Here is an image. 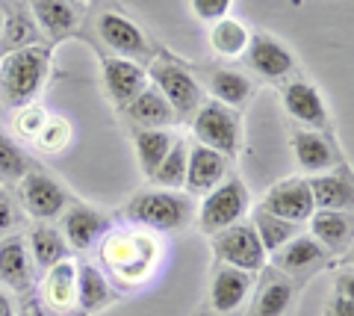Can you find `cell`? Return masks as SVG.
Masks as SVG:
<instances>
[{
  "instance_id": "6da1fadb",
  "label": "cell",
  "mask_w": 354,
  "mask_h": 316,
  "mask_svg": "<svg viewBox=\"0 0 354 316\" xmlns=\"http://www.w3.org/2000/svg\"><path fill=\"white\" fill-rule=\"evenodd\" d=\"M50 71V48L30 45L6 53L0 62V101L12 110L30 106L36 95L44 89Z\"/></svg>"
},
{
  "instance_id": "7a4b0ae2",
  "label": "cell",
  "mask_w": 354,
  "mask_h": 316,
  "mask_svg": "<svg viewBox=\"0 0 354 316\" xmlns=\"http://www.w3.org/2000/svg\"><path fill=\"white\" fill-rule=\"evenodd\" d=\"M189 198L171 189H145L127 204L124 216L130 222L142 227H153V231H174L189 222Z\"/></svg>"
},
{
  "instance_id": "3957f363",
  "label": "cell",
  "mask_w": 354,
  "mask_h": 316,
  "mask_svg": "<svg viewBox=\"0 0 354 316\" xmlns=\"http://www.w3.org/2000/svg\"><path fill=\"white\" fill-rule=\"evenodd\" d=\"M104 248L101 257L104 263L124 281H139L145 278L151 266H153V254H157V243L151 236L142 234H127V231H115V234H104Z\"/></svg>"
},
{
  "instance_id": "277c9868",
  "label": "cell",
  "mask_w": 354,
  "mask_h": 316,
  "mask_svg": "<svg viewBox=\"0 0 354 316\" xmlns=\"http://www.w3.org/2000/svg\"><path fill=\"white\" fill-rule=\"evenodd\" d=\"M192 133L198 139V145L216 151V154H221V157H236L239 154V136H242L239 115L230 110V106L218 104V101H209V104L198 106L195 122H192Z\"/></svg>"
},
{
  "instance_id": "5b68a950",
  "label": "cell",
  "mask_w": 354,
  "mask_h": 316,
  "mask_svg": "<svg viewBox=\"0 0 354 316\" xmlns=\"http://www.w3.org/2000/svg\"><path fill=\"white\" fill-rule=\"evenodd\" d=\"M248 210V189L242 187V180L225 178L216 189L207 192V198L198 213V225L204 234H218L225 227L236 225Z\"/></svg>"
},
{
  "instance_id": "8992f818",
  "label": "cell",
  "mask_w": 354,
  "mask_h": 316,
  "mask_svg": "<svg viewBox=\"0 0 354 316\" xmlns=\"http://www.w3.org/2000/svg\"><path fill=\"white\" fill-rule=\"evenodd\" d=\"M151 77H153V89L169 101L174 115H192V113H198V106L204 104V92H201V86H198V80L171 59L162 57L153 62Z\"/></svg>"
},
{
  "instance_id": "52a82bcc",
  "label": "cell",
  "mask_w": 354,
  "mask_h": 316,
  "mask_svg": "<svg viewBox=\"0 0 354 316\" xmlns=\"http://www.w3.org/2000/svg\"><path fill=\"white\" fill-rule=\"evenodd\" d=\"M213 252L225 266L239 269V272H260L266 266V252L260 245L254 227L245 222H236L225 227V231L213 234Z\"/></svg>"
},
{
  "instance_id": "ba28073f",
  "label": "cell",
  "mask_w": 354,
  "mask_h": 316,
  "mask_svg": "<svg viewBox=\"0 0 354 316\" xmlns=\"http://www.w3.org/2000/svg\"><path fill=\"white\" fill-rule=\"evenodd\" d=\"M242 59L251 65L254 74H260L266 80H286L295 74L292 50L274 36H266V32H251V41L242 53Z\"/></svg>"
},
{
  "instance_id": "9c48e42d",
  "label": "cell",
  "mask_w": 354,
  "mask_h": 316,
  "mask_svg": "<svg viewBox=\"0 0 354 316\" xmlns=\"http://www.w3.org/2000/svg\"><path fill=\"white\" fill-rule=\"evenodd\" d=\"M263 210H269L272 216H278L283 222H292V225H301L313 216V195H310V187L304 178H290V180H281L266 192L263 198Z\"/></svg>"
},
{
  "instance_id": "30bf717a",
  "label": "cell",
  "mask_w": 354,
  "mask_h": 316,
  "mask_svg": "<svg viewBox=\"0 0 354 316\" xmlns=\"http://www.w3.org/2000/svg\"><path fill=\"white\" fill-rule=\"evenodd\" d=\"M18 183H21V201H24L27 213L36 216V219H57L65 210V204H68V192L41 171H27Z\"/></svg>"
},
{
  "instance_id": "8fae6325",
  "label": "cell",
  "mask_w": 354,
  "mask_h": 316,
  "mask_svg": "<svg viewBox=\"0 0 354 316\" xmlns=\"http://www.w3.org/2000/svg\"><path fill=\"white\" fill-rule=\"evenodd\" d=\"M283 106L292 122L304 124L310 130H325L328 127V106L325 97L319 95L316 86L304 80H292L283 86Z\"/></svg>"
},
{
  "instance_id": "7c38bea8",
  "label": "cell",
  "mask_w": 354,
  "mask_h": 316,
  "mask_svg": "<svg viewBox=\"0 0 354 316\" xmlns=\"http://www.w3.org/2000/svg\"><path fill=\"white\" fill-rule=\"evenodd\" d=\"M225 174H227V157H221L204 145H195L189 148V157H186L183 189L189 195H207L225 180Z\"/></svg>"
},
{
  "instance_id": "4fadbf2b",
  "label": "cell",
  "mask_w": 354,
  "mask_h": 316,
  "mask_svg": "<svg viewBox=\"0 0 354 316\" xmlns=\"http://www.w3.org/2000/svg\"><path fill=\"white\" fill-rule=\"evenodd\" d=\"M97 32L109 48L121 57H148V39L136 21L124 18L121 12H104L97 18Z\"/></svg>"
},
{
  "instance_id": "5bb4252c",
  "label": "cell",
  "mask_w": 354,
  "mask_h": 316,
  "mask_svg": "<svg viewBox=\"0 0 354 316\" xmlns=\"http://www.w3.org/2000/svg\"><path fill=\"white\" fill-rule=\"evenodd\" d=\"M292 151L298 169L307 174H322L337 166V148L330 145V139L322 130H304L298 127L292 133Z\"/></svg>"
},
{
  "instance_id": "9a60e30c",
  "label": "cell",
  "mask_w": 354,
  "mask_h": 316,
  "mask_svg": "<svg viewBox=\"0 0 354 316\" xmlns=\"http://www.w3.org/2000/svg\"><path fill=\"white\" fill-rule=\"evenodd\" d=\"M101 71H104L106 95L113 97L115 106H127L133 97L148 86L145 68L136 65V62H130V59H104Z\"/></svg>"
},
{
  "instance_id": "2e32d148",
  "label": "cell",
  "mask_w": 354,
  "mask_h": 316,
  "mask_svg": "<svg viewBox=\"0 0 354 316\" xmlns=\"http://www.w3.org/2000/svg\"><path fill=\"white\" fill-rule=\"evenodd\" d=\"M30 15L36 21V27H41L50 39H68L80 24V15L71 0H30Z\"/></svg>"
},
{
  "instance_id": "e0dca14e",
  "label": "cell",
  "mask_w": 354,
  "mask_h": 316,
  "mask_svg": "<svg viewBox=\"0 0 354 316\" xmlns=\"http://www.w3.org/2000/svg\"><path fill=\"white\" fill-rule=\"evenodd\" d=\"M251 292V275L230 266H221L213 278V287H209V301H213V310L218 313H234L242 308V301L248 299Z\"/></svg>"
},
{
  "instance_id": "ac0fdd59",
  "label": "cell",
  "mask_w": 354,
  "mask_h": 316,
  "mask_svg": "<svg viewBox=\"0 0 354 316\" xmlns=\"http://www.w3.org/2000/svg\"><path fill=\"white\" fill-rule=\"evenodd\" d=\"M310 195H313L316 210H342L351 213V178L348 171H334V174H316L307 180Z\"/></svg>"
},
{
  "instance_id": "d6986e66",
  "label": "cell",
  "mask_w": 354,
  "mask_h": 316,
  "mask_svg": "<svg viewBox=\"0 0 354 316\" xmlns=\"http://www.w3.org/2000/svg\"><path fill=\"white\" fill-rule=\"evenodd\" d=\"M62 234H65V243L71 248H88L106 234V219L97 210H92V207L77 204L65 213Z\"/></svg>"
},
{
  "instance_id": "ffe728a7",
  "label": "cell",
  "mask_w": 354,
  "mask_h": 316,
  "mask_svg": "<svg viewBox=\"0 0 354 316\" xmlns=\"http://www.w3.org/2000/svg\"><path fill=\"white\" fill-rule=\"evenodd\" d=\"M307 222H310V231H313V239L325 252H342V248L351 245V213L313 210Z\"/></svg>"
},
{
  "instance_id": "44dd1931",
  "label": "cell",
  "mask_w": 354,
  "mask_h": 316,
  "mask_svg": "<svg viewBox=\"0 0 354 316\" xmlns=\"http://www.w3.org/2000/svg\"><path fill=\"white\" fill-rule=\"evenodd\" d=\"M0 281L12 290H27L32 281V263L30 248L21 236H3L0 239Z\"/></svg>"
},
{
  "instance_id": "7402d4cb",
  "label": "cell",
  "mask_w": 354,
  "mask_h": 316,
  "mask_svg": "<svg viewBox=\"0 0 354 316\" xmlns=\"http://www.w3.org/2000/svg\"><path fill=\"white\" fill-rule=\"evenodd\" d=\"M44 301L53 313H68L77 304V263L74 260H59L53 263L48 278H44Z\"/></svg>"
},
{
  "instance_id": "603a6c76",
  "label": "cell",
  "mask_w": 354,
  "mask_h": 316,
  "mask_svg": "<svg viewBox=\"0 0 354 316\" xmlns=\"http://www.w3.org/2000/svg\"><path fill=\"white\" fill-rule=\"evenodd\" d=\"M36 36H39V27L32 21L30 9L24 3H15V6H3V30H0V57L21 48H30L36 45Z\"/></svg>"
},
{
  "instance_id": "cb8c5ba5",
  "label": "cell",
  "mask_w": 354,
  "mask_h": 316,
  "mask_svg": "<svg viewBox=\"0 0 354 316\" xmlns=\"http://www.w3.org/2000/svg\"><path fill=\"white\" fill-rule=\"evenodd\" d=\"M325 260H328V252L313 236H292L290 243L281 248L278 266L283 272H290V275H304V272L319 269Z\"/></svg>"
},
{
  "instance_id": "d4e9b609",
  "label": "cell",
  "mask_w": 354,
  "mask_h": 316,
  "mask_svg": "<svg viewBox=\"0 0 354 316\" xmlns=\"http://www.w3.org/2000/svg\"><path fill=\"white\" fill-rule=\"evenodd\" d=\"M127 115H130V122H136L142 130L145 127H165V124H171L174 122V110L169 106V101L153 89V86H145L133 101L124 106Z\"/></svg>"
},
{
  "instance_id": "484cf974",
  "label": "cell",
  "mask_w": 354,
  "mask_h": 316,
  "mask_svg": "<svg viewBox=\"0 0 354 316\" xmlns=\"http://www.w3.org/2000/svg\"><path fill=\"white\" fill-rule=\"evenodd\" d=\"M133 142H136V157H139V166L145 171V178L151 180L157 166L165 160V154L171 151L174 145V133L162 127H145V130H136V136H133Z\"/></svg>"
},
{
  "instance_id": "4316f807",
  "label": "cell",
  "mask_w": 354,
  "mask_h": 316,
  "mask_svg": "<svg viewBox=\"0 0 354 316\" xmlns=\"http://www.w3.org/2000/svg\"><path fill=\"white\" fill-rule=\"evenodd\" d=\"M251 41V30L242 24L236 18H218L213 21V30H209V45L218 57H227V59H236L245 53Z\"/></svg>"
},
{
  "instance_id": "83f0119b",
  "label": "cell",
  "mask_w": 354,
  "mask_h": 316,
  "mask_svg": "<svg viewBox=\"0 0 354 316\" xmlns=\"http://www.w3.org/2000/svg\"><path fill=\"white\" fill-rule=\"evenodd\" d=\"M209 89H213L218 104L236 110V106L248 104V97L254 95V83L248 80V74L234 71V68H221V71H213V77H209Z\"/></svg>"
},
{
  "instance_id": "f1b7e54d",
  "label": "cell",
  "mask_w": 354,
  "mask_h": 316,
  "mask_svg": "<svg viewBox=\"0 0 354 316\" xmlns=\"http://www.w3.org/2000/svg\"><path fill=\"white\" fill-rule=\"evenodd\" d=\"M251 227H254V234H257V239H260V245H263L266 254L281 252V248L290 243L292 236H298V225L278 219V216H272L269 210H263V207H257V210H254Z\"/></svg>"
},
{
  "instance_id": "f546056e",
  "label": "cell",
  "mask_w": 354,
  "mask_h": 316,
  "mask_svg": "<svg viewBox=\"0 0 354 316\" xmlns=\"http://www.w3.org/2000/svg\"><path fill=\"white\" fill-rule=\"evenodd\" d=\"M109 301V284L101 275V269L92 263L77 266V304L83 310H97Z\"/></svg>"
},
{
  "instance_id": "4dcf8cb0",
  "label": "cell",
  "mask_w": 354,
  "mask_h": 316,
  "mask_svg": "<svg viewBox=\"0 0 354 316\" xmlns=\"http://www.w3.org/2000/svg\"><path fill=\"white\" fill-rule=\"evenodd\" d=\"M186 157H189V148H186V142H180V139H174L171 151L165 154V160L157 166V171H153V183H157L160 189H183V178H186Z\"/></svg>"
},
{
  "instance_id": "1f68e13d",
  "label": "cell",
  "mask_w": 354,
  "mask_h": 316,
  "mask_svg": "<svg viewBox=\"0 0 354 316\" xmlns=\"http://www.w3.org/2000/svg\"><path fill=\"white\" fill-rule=\"evenodd\" d=\"M30 252H32V260H36L39 266L50 269L53 263H59V260L68 257V245H65V239L59 236V231L41 225L30 236Z\"/></svg>"
},
{
  "instance_id": "d6a6232c",
  "label": "cell",
  "mask_w": 354,
  "mask_h": 316,
  "mask_svg": "<svg viewBox=\"0 0 354 316\" xmlns=\"http://www.w3.org/2000/svg\"><path fill=\"white\" fill-rule=\"evenodd\" d=\"M292 304V287L281 278L263 281L257 292V304H254V316H283Z\"/></svg>"
},
{
  "instance_id": "836d02e7",
  "label": "cell",
  "mask_w": 354,
  "mask_h": 316,
  "mask_svg": "<svg viewBox=\"0 0 354 316\" xmlns=\"http://www.w3.org/2000/svg\"><path fill=\"white\" fill-rule=\"evenodd\" d=\"M71 139H74V130H71L68 118L48 115V122H44V127L36 136V145L44 151V154H62V151L71 145Z\"/></svg>"
},
{
  "instance_id": "e575fe53",
  "label": "cell",
  "mask_w": 354,
  "mask_h": 316,
  "mask_svg": "<svg viewBox=\"0 0 354 316\" xmlns=\"http://www.w3.org/2000/svg\"><path fill=\"white\" fill-rule=\"evenodd\" d=\"M27 171H30V160L24 157V151H21L6 133H0V180L15 183V180L24 178Z\"/></svg>"
},
{
  "instance_id": "d590c367",
  "label": "cell",
  "mask_w": 354,
  "mask_h": 316,
  "mask_svg": "<svg viewBox=\"0 0 354 316\" xmlns=\"http://www.w3.org/2000/svg\"><path fill=\"white\" fill-rule=\"evenodd\" d=\"M44 122H48V113L41 110V106H21L18 115H15V130H18V136L21 139H32L36 142V136H39V130L44 127Z\"/></svg>"
},
{
  "instance_id": "8d00e7d4",
  "label": "cell",
  "mask_w": 354,
  "mask_h": 316,
  "mask_svg": "<svg viewBox=\"0 0 354 316\" xmlns=\"http://www.w3.org/2000/svg\"><path fill=\"white\" fill-rule=\"evenodd\" d=\"M189 3H192V12L201 21H218V18H227L234 0H189Z\"/></svg>"
},
{
  "instance_id": "74e56055",
  "label": "cell",
  "mask_w": 354,
  "mask_h": 316,
  "mask_svg": "<svg viewBox=\"0 0 354 316\" xmlns=\"http://www.w3.org/2000/svg\"><path fill=\"white\" fill-rule=\"evenodd\" d=\"M12 227H15V207L0 192V234H9Z\"/></svg>"
},
{
  "instance_id": "f35d334b",
  "label": "cell",
  "mask_w": 354,
  "mask_h": 316,
  "mask_svg": "<svg viewBox=\"0 0 354 316\" xmlns=\"http://www.w3.org/2000/svg\"><path fill=\"white\" fill-rule=\"evenodd\" d=\"M0 316H12V301H9L3 290H0Z\"/></svg>"
},
{
  "instance_id": "ab89813d",
  "label": "cell",
  "mask_w": 354,
  "mask_h": 316,
  "mask_svg": "<svg viewBox=\"0 0 354 316\" xmlns=\"http://www.w3.org/2000/svg\"><path fill=\"white\" fill-rule=\"evenodd\" d=\"M32 316H57V313H48V310H36Z\"/></svg>"
},
{
  "instance_id": "60d3db41",
  "label": "cell",
  "mask_w": 354,
  "mask_h": 316,
  "mask_svg": "<svg viewBox=\"0 0 354 316\" xmlns=\"http://www.w3.org/2000/svg\"><path fill=\"white\" fill-rule=\"evenodd\" d=\"M0 30H3V3H0Z\"/></svg>"
}]
</instances>
